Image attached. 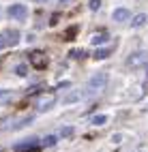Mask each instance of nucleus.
<instances>
[{"label":"nucleus","mask_w":148,"mask_h":152,"mask_svg":"<svg viewBox=\"0 0 148 152\" xmlns=\"http://www.w3.org/2000/svg\"><path fill=\"white\" fill-rule=\"evenodd\" d=\"M56 141H58V137H56V135H47V137L43 139V146L52 148V146H56Z\"/></svg>","instance_id":"13"},{"label":"nucleus","mask_w":148,"mask_h":152,"mask_svg":"<svg viewBox=\"0 0 148 152\" xmlns=\"http://www.w3.org/2000/svg\"><path fill=\"white\" fill-rule=\"evenodd\" d=\"M105 122H107V116H103V114H99V116L92 118V124H95V126H101V124H105Z\"/></svg>","instance_id":"12"},{"label":"nucleus","mask_w":148,"mask_h":152,"mask_svg":"<svg viewBox=\"0 0 148 152\" xmlns=\"http://www.w3.org/2000/svg\"><path fill=\"white\" fill-rule=\"evenodd\" d=\"M107 79H110V75H107L105 71H99V73H95L90 79H88V88L90 90H101V88H105Z\"/></svg>","instance_id":"1"},{"label":"nucleus","mask_w":148,"mask_h":152,"mask_svg":"<svg viewBox=\"0 0 148 152\" xmlns=\"http://www.w3.org/2000/svg\"><path fill=\"white\" fill-rule=\"evenodd\" d=\"M54 103H56V96H54V94H45V96L39 99L37 107H39V111H45V109H52Z\"/></svg>","instance_id":"6"},{"label":"nucleus","mask_w":148,"mask_h":152,"mask_svg":"<svg viewBox=\"0 0 148 152\" xmlns=\"http://www.w3.org/2000/svg\"><path fill=\"white\" fill-rule=\"evenodd\" d=\"M30 64H32L34 69H45L47 56H45L43 52H32V54H30Z\"/></svg>","instance_id":"4"},{"label":"nucleus","mask_w":148,"mask_h":152,"mask_svg":"<svg viewBox=\"0 0 148 152\" xmlns=\"http://www.w3.org/2000/svg\"><path fill=\"white\" fill-rule=\"evenodd\" d=\"M71 135H73V126H64L60 131V137H71Z\"/></svg>","instance_id":"18"},{"label":"nucleus","mask_w":148,"mask_h":152,"mask_svg":"<svg viewBox=\"0 0 148 152\" xmlns=\"http://www.w3.org/2000/svg\"><path fill=\"white\" fill-rule=\"evenodd\" d=\"M110 41V34L107 32H95L92 37H90V43L97 47V45H103V43H107Z\"/></svg>","instance_id":"8"},{"label":"nucleus","mask_w":148,"mask_h":152,"mask_svg":"<svg viewBox=\"0 0 148 152\" xmlns=\"http://www.w3.org/2000/svg\"><path fill=\"white\" fill-rule=\"evenodd\" d=\"M7 47V39H4V34H0V49H4Z\"/></svg>","instance_id":"22"},{"label":"nucleus","mask_w":148,"mask_h":152,"mask_svg":"<svg viewBox=\"0 0 148 152\" xmlns=\"http://www.w3.org/2000/svg\"><path fill=\"white\" fill-rule=\"evenodd\" d=\"M9 96H11V92L4 90V88H0V101H2V99H9Z\"/></svg>","instance_id":"21"},{"label":"nucleus","mask_w":148,"mask_h":152,"mask_svg":"<svg viewBox=\"0 0 148 152\" xmlns=\"http://www.w3.org/2000/svg\"><path fill=\"white\" fill-rule=\"evenodd\" d=\"M144 64H148V52H135L127 58V66H131V69H140Z\"/></svg>","instance_id":"2"},{"label":"nucleus","mask_w":148,"mask_h":152,"mask_svg":"<svg viewBox=\"0 0 148 152\" xmlns=\"http://www.w3.org/2000/svg\"><path fill=\"white\" fill-rule=\"evenodd\" d=\"M39 148V139L37 137H30V139H24L22 144L15 146V152H26V150H34Z\"/></svg>","instance_id":"5"},{"label":"nucleus","mask_w":148,"mask_h":152,"mask_svg":"<svg viewBox=\"0 0 148 152\" xmlns=\"http://www.w3.org/2000/svg\"><path fill=\"white\" fill-rule=\"evenodd\" d=\"M82 96H84L82 92H71L69 96H64V99H62V103H64V105H69V103H75V101H80Z\"/></svg>","instance_id":"11"},{"label":"nucleus","mask_w":148,"mask_h":152,"mask_svg":"<svg viewBox=\"0 0 148 152\" xmlns=\"http://www.w3.org/2000/svg\"><path fill=\"white\" fill-rule=\"evenodd\" d=\"M67 2H69V0H60V4H67Z\"/></svg>","instance_id":"23"},{"label":"nucleus","mask_w":148,"mask_h":152,"mask_svg":"<svg viewBox=\"0 0 148 152\" xmlns=\"http://www.w3.org/2000/svg\"><path fill=\"white\" fill-rule=\"evenodd\" d=\"M71 56H73V58H84V56H86V52H84V49H73Z\"/></svg>","instance_id":"19"},{"label":"nucleus","mask_w":148,"mask_h":152,"mask_svg":"<svg viewBox=\"0 0 148 152\" xmlns=\"http://www.w3.org/2000/svg\"><path fill=\"white\" fill-rule=\"evenodd\" d=\"M88 7H90V11H99V9H101V0H90Z\"/></svg>","instance_id":"17"},{"label":"nucleus","mask_w":148,"mask_h":152,"mask_svg":"<svg viewBox=\"0 0 148 152\" xmlns=\"http://www.w3.org/2000/svg\"><path fill=\"white\" fill-rule=\"evenodd\" d=\"M129 17H131V13H129V9H125V7L114 9V13H112V19H114V22H127Z\"/></svg>","instance_id":"7"},{"label":"nucleus","mask_w":148,"mask_h":152,"mask_svg":"<svg viewBox=\"0 0 148 152\" xmlns=\"http://www.w3.org/2000/svg\"><path fill=\"white\" fill-rule=\"evenodd\" d=\"M15 73H17L19 77L28 75V66H26V64H17V66H15Z\"/></svg>","instance_id":"15"},{"label":"nucleus","mask_w":148,"mask_h":152,"mask_svg":"<svg viewBox=\"0 0 148 152\" xmlns=\"http://www.w3.org/2000/svg\"><path fill=\"white\" fill-rule=\"evenodd\" d=\"M146 22H148V15H146V13H137V15L131 19V28H142Z\"/></svg>","instance_id":"9"},{"label":"nucleus","mask_w":148,"mask_h":152,"mask_svg":"<svg viewBox=\"0 0 148 152\" xmlns=\"http://www.w3.org/2000/svg\"><path fill=\"white\" fill-rule=\"evenodd\" d=\"M107 56H110V49H97V52H95V58L97 60H105Z\"/></svg>","instance_id":"14"},{"label":"nucleus","mask_w":148,"mask_h":152,"mask_svg":"<svg viewBox=\"0 0 148 152\" xmlns=\"http://www.w3.org/2000/svg\"><path fill=\"white\" fill-rule=\"evenodd\" d=\"M4 39H7V45H15L17 41H19V32L13 28V30H7L4 32Z\"/></svg>","instance_id":"10"},{"label":"nucleus","mask_w":148,"mask_h":152,"mask_svg":"<svg viewBox=\"0 0 148 152\" xmlns=\"http://www.w3.org/2000/svg\"><path fill=\"white\" fill-rule=\"evenodd\" d=\"M75 30H77L75 26H73V28H69V30H67V41H71V39H73V34H75Z\"/></svg>","instance_id":"20"},{"label":"nucleus","mask_w":148,"mask_h":152,"mask_svg":"<svg viewBox=\"0 0 148 152\" xmlns=\"http://www.w3.org/2000/svg\"><path fill=\"white\" fill-rule=\"evenodd\" d=\"M7 13H9V17H13V19H26L28 17V7L26 4H11Z\"/></svg>","instance_id":"3"},{"label":"nucleus","mask_w":148,"mask_h":152,"mask_svg":"<svg viewBox=\"0 0 148 152\" xmlns=\"http://www.w3.org/2000/svg\"><path fill=\"white\" fill-rule=\"evenodd\" d=\"M28 122H32V116H28V118H22L17 124H13V129H22V126H26Z\"/></svg>","instance_id":"16"}]
</instances>
